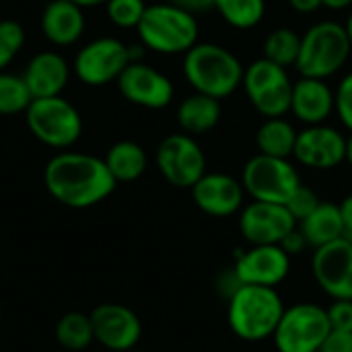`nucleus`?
<instances>
[{"label":"nucleus","instance_id":"obj_1","mask_svg":"<svg viewBox=\"0 0 352 352\" xmlns=\"http://www.w3.org/2000/svg\"><path fill=\"white\" fill-rule=\"evenodd\" d=\"M43 184L54 200L76 210L103 202L118 186L103 159L74 151H62L47 161Z\"/></svg>","mask_w":352,"mask_h":352},{"label":"nucleus","instance_id":"obj_2","mask_svg":"<svg viewBox=\"0 0 352 352\" xmlns=\"http://www.w3.org/2000/svg\"><path fill=\"white\" fill-rule=\"evenodd\" d=\"M245 66L225 45L212 41H198L184 54V76L194 89L219 101L231 97L243 82Z\"/></svg>","mask_w":352,"mask_h":352},{"label":"nucleus","instance_id":"obj_3","mask_svg":"<svg viewBox=\"0 0 352 352\" xmlns=\"http://www.w3.org/2000/svg\"><path fill=\"white\" fill-rule=\"evenodd\" d=\"M285 309L276 289L241 285L227 301V322L239 340L264 342L274 336Z\"/></svg>","mask_w":352,"mask_h":352},{"label":"nucleus","instance_id":"obj_4","mask_svg":"<svg viewBox=\"0 0 352 352\" xmlns=\"http://www.w3.org/2000/svg\"><path fill=\"white\" fill-rule=\"evenodd\" d=\"M136 31L146 50L163 56H175L190 52L198 43L200 25L196 14L171 2H159L146 6Z\"/></svg>","mask_w":352,"mask_h":352},{"label":"nucleus","instance_id":"obj_5","mask_svg":"<svg viewBox=\"0 0 352 352\" xmlns=\"http://www.w3.org/2000/svg\"><path fill=\"white\" fill-rule=\"evenodd\" d=\"M351 54L352 45L344 23L320 21L301 35V50L295 68L299 76L326 80L346 66Z\"/></svg>","mask_w":352,"mask_h":352},{"label":"nucleus","instance_id":"obj_6","mask_svg":"<svg viewBox=\"0 0 352 352\" xmlns=\"http://www.w3.org/2000/svg\"><path fill=\"white\" fill-rule=\"evenodd\" d=\"M25 122L29 132L41 144L58 151L70 148L82 134V118L78 109L62 95L33 99L25 111Z\"/></svg>","mask_w":352,"mask_h":352},{"label":"nucleus","instance_id":"obj_7","mask_svg":"<svg viewBox=\"0 0 352 352\" xmlns=\"http://www.w3.org/2000/svg\"><path fill=\"white\" fill-rule=\"evenodd\" d=\"M241 184L252 200L285 206L303 182L297 167L289 159L258 153L243 165Z\"/></svg>","mask_w":352,"mask_h":352},{"label":"nucleus","instance_id":"obj_8","mask_svg":"<svg viewBox=\"0 0 352 352\" xmlns=\"http://www.w3.org/2000/svg\"><path fill=\"white\" fill-rule=\"evenodd\" d=\"M330 332L326 309L305 301L285 309L272 340L278 352H318Z\"/></svg>","mask_w":352,"mask_h":352},{"label":"nucleus","instance_id":"obj_9","mask_svg":"<svg viewBox=\"0 0 352 352\" xmlns=\"http://www.w3.org/2000/svg\"><path fill=\"white\" fill-rule=\"evenodd\" d=\"M130 62L128 43L118 37H99L78 50L72 72L87 87H105L109 82H118Z\"/></svg>","mask_w":352,"mask_h":352},{"label":"nucleus","instance_id":"obj_10","mask_svg":"<svg viewBox=\"0 0 352 352\" xmlns=\"http://www.w3.org/2000/svg\"><path fill=\"white\" fill-rule=\"evenodd\" d=\"M157 167L167 184L173 188L192 190L206 173V155L198 140L190 134L175 132L161 140L155 155Z\"/></svg>","mask_w":352,"mask_h":352},{"label":"nucleus","instance_id":"obj_11","mask_svg":"<svg viewBox=\"0 0 352 352\" xmlns=\"http://www.w3.org/2000/svg\"><path fill=\"white\" fill-rule=\"evenodd\" d=\"M116 85L126 101L146 109H163L175 95L171 78L144 62H130Z\"/></svg>","mask_w":352,"mask_h":352},{"label":"nucleus","instance_id":"obj_12","mask_svg":"<svg viewBox=\"0 0 352 352\" xmlns=\"http://www.w3.org/2000/svg\"><path fill=\"white\" fill-rule=\"evenodd\" d=\"M95 340L111 352H130L142 336L140 318L122 303H101L91 314Z\"/></svg>","mask_w":352,"mask_h":352},{"label":"nucleus","instance_id":"obj_13","mask_svg":"<svg viewBox=\"0 0 352 352\" xmlns=\"http://www.w3.org/2000/svg\"><path fill=\"white\" fill-rule=\"evenodd\" d=\"M297 229L287 206L252 200L239 212V231L250 245H280Z\"/></svg>","mask_w":352,"mask_h":352},{"label":"nucleus","instance_id":"obj_14","mask_svg":"<svg viewBox=\"0 0 352 352\" xmlns=\"http://www.w3.org/2000/svg\"><path fill=\"white\" fill-rule=\"evenodd\" d=\"M311 274L332 301H352V243L338 239L314 250Z\"/></svg>","mask_w":352,"mask_h":352},{"label":"nucleus","instance_id":"obj_15","mask_svg":"<svg viewBox=\"0 0 352 352\" xmlns=\"http://www.w3.org/2000/svg\"><path fill=\"white\" fill-rule=\"evenodd\" d=\"M233 270L241 285L276 289L291 272V258L280 245H250L235 254Z\"/></svg>","mask_w":352,"mask_h":352},{"label":"nucleus","instance_id":"obj_16","mask_svg":"<svg viewBox=\"0 0 352 352\" xmlns=\"http://www.w3.org/2000/svg\"><path fill=\"white\" fill-rule=\"evenodd\" d=\"M293 157L297 159V163L309 169H334L346 159V136L326 124L305 126L297 134Z\"/></svg>","mask_w":352,"mask_h":352},{"label":"nucleus","instance_id":"obj_17","mask_svg":"<svg viewBox=\"0 0 352 352\" xmlns=\"http://www.w3.org/2000/svg\"><path fill=\"white\" fill-rule=\"evenodd\" d=\"M192 198L194 204L208 217H233L241 212L243 200H245V190L241 179L212 171L204 173L192 188Z\"/></svg>","mask_w":352,"mask_h":352},{"label":"nucleus","instance_id":"obj_18","mask_svg":"<svg viewBox=\"0 0 352 352\" xmlns=\"http://www.w3.org/2000/svg\"><path fill=\"white\" fill-rule=\"evenodd\" d=\"M72 68L66 58L54 50H45L35 54L23 72V78L31 91L33 99L58 97L68 87Z\"/></svg>","mask_w":352,"mask_h":352},{"label":"nucleus","instance_id":"obj_19","mask_svg":"<svg viewBox=\"0 0 352 352\" xmlns=\"http://www.w3.org/2000/svg\"><path fill=\"white\" fill-rule=\"evenodd\" d=\"M336 111V97L326 80L299 76L293 82L291 113L305 126H320Z\"/></svg>","mask_w":352,"mask_h":352},{"label":"nucleus","instance_id":"obj_20","mask_svg":"<svg viewBox=\"0 0 352 352\" xmlns=\"http://www.w3.org/2000/svg\"><path fill=\"white\" fill-rule=\"evenodd\" d=\"M39 27L43 37L58 47H66L76 43L87 27L85 8L74 4L72 0H52L43 6Z\"/></svg>","mask_w":352,"mask_h":352},{"label":"nucleus","instance_id":"obj_21","mask_svg":"<svg viewBox=\"0 0 352 352\" xmlns=\"http://www.w3.org/2000/svg\"><path fill=\"white\" fill-rule=\"evenodd\" d=\"M221 101L202 93L188 95L177 107V124L184 134L200 136L208 134L221 122Z\"/></svg>","mask_w":352,"mask_h":352},{"label":"nucleus","instance_id":"obj_22","mask_svg":"<svg viewBox=\"0 0 352 352\" xmlns=\"http://www.w3.org/2000/svg\"><path fill=\"white\" fill-rule=\"evenodd\" d=\"M299 231L303 233L309 248L318 250L338 239H344V227L340 217V206L334 202L322 200L320 206L299 223Z\"/></svg>","mask_w":352,"mask_h":352},{"label":"nucleus","instance_id":"obj_23","mask_svg":"<svg viewBox=\"0 0 352 352\" xmlns=\"http://www.w3.org/2000/svg\"><path fill=\"white\" fill-rule=\"evenodd\" d=\"M103 161L118 184H130L140 179L148 167L146 151L134 140H120L111 144Z\"/></svg>","mask_w":352,"mask_h":352},{"label":"nucleus","instance_id":"obj_24","mask_svg":"<svg viewBox=\"0 0 352 352\" xmlns=\"http://www.w3.org/2000/svg\"><path fill=\"white\" fill-rule=\"evenodd\" d=\"M297 130L287 118H270L264 120L256 132V146L260 155L291 159L297 144Z\"/></svg>","mask_w":352,"mask_h":352},{"label":"nucleus","instance_id":"obj_25","mask_svg":"<svg viewBox=\"0 0 352 352\" xmlns=\"http://www.w3.org/2000/svg\"><path fill=\"white\" fill-rule=\"evenodd\" d=\"M285 82H291L289 70L283 68V66H278V64H274V62H270L268 58L262 56V58L254 60L250 66H245L241 87H243L250 103H252L258 97H262V95L278 89Z\"/></svg>","mask_w":352,"mask_h":352},{"label":"nucleus","instance_id":"obj_26","mask_svg":"<svg viewBox=\"0 0 352 352\" xmlns=\"http://www.w3.org/2000/svg\"><path fill=\"white\" fill-rule=\"evenodd\" d=\"M56 342L66 352H80L91 346L95 340L91 316L80 311H68L64 314L56 324Z\"/></svg>","mask_w":352,"mask_h":352},{"label":"nucleus","instance_id":"obj_27","mask_svg":"<svg viewBox=\"0 0 352 352\" xmlns=\"http://www.w3.org/2000/svg\"><path fill=\"white\" fill-rule=\"evenodd\" d=\"M299 50H301V35L291 27H276L264 39V58L287 70L297 64Z\"/></svg>","mask_w":352,"mask_h":352},{"label":"nucleus","instance_id":"obj_28","mask_svg":"<svg viewBox=\"0 0 352 352\" xmlns=\"http://www.w3.org/2000/svg\"><path fill=\"white\" fill-rule=\"evenodd\" d=\"M214 8L227 25L235 29H254L266 14V0H214Z\"/></svg>","mask_w":352,"mask_h":352},{"label":"nucleus","instance_id":"obj_29","mask_svg":"<svg viewBox=\"0 0 352 352\" xmlns=\"http://www.w3.org/2000/svg\"><path fill=\"white\" fill-rule=\"evenodd\" d=\"M33 97L23 74L0 72V116L25 113Z\"/></svg>","mask_w":352,"mask_h":352},{"label":"nucleus","instance_id":"obj_30","mask_svg":"<svg viewBox=\"0 0 352 352\" xmlns=\"http://www.w3.org/2000/svg\"><path fill=\"white\" fill-rule=\"evenodd\" d=\"M25 45V29L12 19L0 21V72H4Z\"/></svg>","mask_w":352,"mask_h":352},{"label":"nucleus","instance_id":"obj_31","mask_svg":"<svg viewBox=\"0 0 352 352\" xmlns=\"http://www.w3.org/2000/svg\"><path fill=\"white\" fill-rule=\"evenodd\" d=\"M146 10L144 0H107V19L120 29H136Z\"/></svg>","mask_w":352,"mask_h":352},{"label":"nucleus","instance_id":"obj_32","mask_svg":"<svg viewBox=\"0 0 352 352\" xmlns=\"http://www.w3.org/2000/svg\"><path fill=\"white\" fill-rule=\"evenodd\" d=\"M320 196L309 188V186H305V184H301L297 190H295V194L289 198V202L285 204L287 206V210L291 212V217L297 221V225L301 223V221H305L318 206H320Z\"/></svg>","mask_w":352,"mask_h":352},{"label":"nucleus","instance_id":"obj_33","mask_svg":"<svg viewBox=\"0 0 352 352\" xmlns=\"http://www.w3.org/2000/svg\"><path fill=\"white\" fill-rule=\"evenodd\" d=\"M334 97H336L338 120L342 122L344 128H349L352 132V72L342 76V80L338 82V87L334 91Z\"/></svg>","mask_w":352,"mask_h":352},{"label":"nucleus","instance_id":"obj_34","mask_svg":"<svg viewBox=\"0 0 352 352\" xmlns=\"http://www.w3.org/2000/svg\"><path fill=\"white\" fill-rule=\"evenodd\" d=\"M330 328L336 332H352V301L351 299H338L332 301V305L326 309Z\"/></svg>","mask_w":352,"mask_h":352},{"label":"nucleus","instance_id":"obj_35","mask_svg":"<svg viewBox=\"0 0 352 352\" xmlns=\"http://www.w3.org/2000/svg\"><path fill=\"white\" fill-rule=\"evenodd\" d=\"M318 352H352V332L332 330Z\"/></svg>","mask_w":352,"mask_h":352},{"label":"nucleus","instance_id":"obj_36","mask_svg":"<svg viewBox=\"0 0 352 352\" xmlns=\"http://www.w3.org/2000/svg\"><path fill=\"white\" fill-rule=\"evenodd\" d=\"M280 248L289 254V258L299 256V254H303V250H305V248H309V245H307V241H305V237H303V233L299 231V225H297V229H295V231H291V233L283 239Z\"/></svg>","mask_w":352,"mask_h":352},{"label":"nucleus","instance_id":"obj_37","mask_svg":"<svg viewBox=\"0 0 352 352\" xmlns=\"http://www.w3.org/2000/svg\"><path fill=\"white\" fill-rule=\"evenodd\" d=\"M167 2H171V4H175V6H179V8L192 12V14L206 12V10H210V8H214V0H167Z\"/></svg>","mask_w":352,"mask_h":352},{"label":"nucleus","instance_id":"obj_38","mask_svg":"<svg viewBox=\"0 0 352 352\" xmlns=\"http://www.w3.org/2000/svg\"><path fill=\"white\" fill-rule=\"evenodd\" d=\"M338 206H340V217H342V227H344V239L352 243V194H349Z\"/></svg>","mask_w":352,"mask_h":352},{"label":"nucleus","instance_id":"obj_39","mask_svg":"<svg viewBox=\"0 0 352 352\" xmlns=\"http://www.w3.org/2000/svg\"><path fill=\"white\" fill-rule=\"evenodd\" d=\"M287 2L295 12H301V14H311L322 8V0H287Z\"/></svg>","mask_w":352,"mask_h":352},{"label":"nucleus","instance_id":"obj_40","mask_svg":"<svg viewBox=\"0 0 352 352\" xmlns=\"http://www.w3.org/2000/svg\"><path fill=\"white\" fill-rule=\"evenodd\" d=\"M322 6L330 10H346L352 6V0H322Z\"/></svg>","mask_w":352,"mask_h":352},{"label":"nucleus","instance_id":"obj_41","mask_svg":"<svg viewBox=\"0 0 352 352\" xmlns=\"http://www.w3.org/2000/svg\"><path fill=\"white\" fill-rule=\"evenodd\" d=\"M74 4H78L80 8H93V6H105L107 4V0H72Z\"/></svg>","mask_w":352,"mask_h":352},{"label":"nucleus","instance_id":"obj_42","mask_svg":"<svg viewBox=\"0 0 352 352\" xmlns=\"http://www.w3.org/2000/svg\"><path fill=\"white\" fill-rule=\"evenodd\" d=\"M352 167V132L351 136H346V159H344Z\"/></svg>","mask_w":352,"mask_h":352},{"label":"nucleus","instance_id":"obj_43","mask_svg":"<svg viewBox=\"0 0 352 352\" xmlns=\"http://www.w3.org/2000/svg\"><path fill=\"white\" fill-rule=\"evenodd\" d=\"M344 27H346V33H349V39H351V45H352V12L349 14V19H346V23H344Z\"/></svg>","mask_w":352,"mask_h":352},{"label":"nucleus","instance_id":"obj_44","mask_svg":"<svg viewBox=\"0 0 352 352\" xmlns=\"http://www.w3.org/2000/svg\"><path fill=\"white\" fill-rule=\"evenodd\" d=\"M0 320H2V309H0Z\"/></svg>","mask_w":352,"mask_h":352},{"label":"nucleus","instance_id":"obj_45","mask_svg":"<svg viewBox=\"0 0 352 352\" xmlns=\"http://www.w3.org/2000/svg\"><path fill=\"white\" fill-rule=\"evenodd\" d=\"M60 352H66V351H60Z\"/></svg>","mask_w":352,"mask_h":352}]
</instances>
